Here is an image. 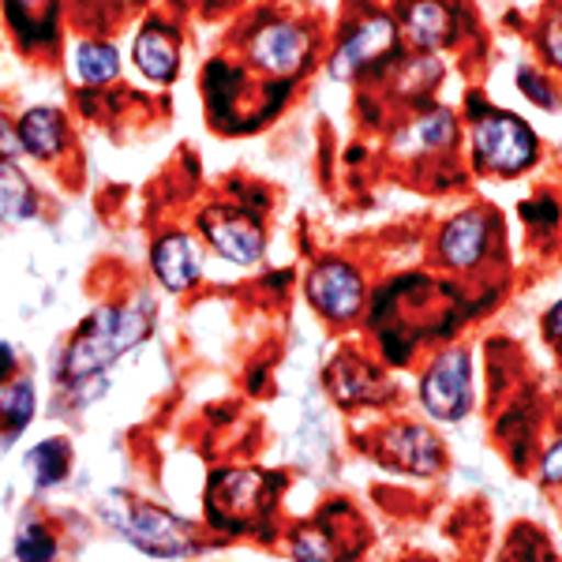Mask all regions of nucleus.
<instances>
[{
    "label": "nucleus",
    "mask_w": 562,
    "mask_h": 562,
    "mask_svg": "<svg viewBox=\"0 0 562 562\" xmlns=\"http://www.w3.org/2000/svg\"><path fill=\"white\" fill-rule=\"evenodd\" d=\"M0 150H15V139H12V132H8L4 121H0Z\"/></svg>",
    "instance_id": "nucleus-29"
},
{
    "label": "nucleus",
    "mask_w": 562,
    "mask_h": 562,
    "mask_svg": "<svg viewBox=\"0 0 562 562\" xmlns=\"http://www.w3.org/2000/svg\"><path fill=\"white\" fill-rule=\"evenodd\" d=\"M203 233L211 237L217 256L233 262H256L262 256V229L251 217L240 214H206Z\"/></svg>",
    "instance_id": "nucleus-8"
},
{
    "label": "nucleus",
    "mask_w": 562,
    "mask_h": 562,
    "mask_svg": "<svg viewBox=\"0 0 562 562\" xmlns=\"http://www.w3.org/2000/svg\"><path fill=\"white\" fill-rule=\"evenodd\" d=\"M307 49H312V38H307L304 26L281 23V20L267 23L256 38H251V57H256V65L274 71V76H296L307 60Z\"/></svg>",
    "instance_id": "nucleus-7"
},
{
    "label": "nucleus",
    "mask_w": 562,
    "mask_h": 562,
    "mask_svg": "<svg viewBox=\"0 0 562 562\" xmlns=\"http://www.w3.org/2000/svg\"><path fill=\"white\" fill-rule=\"evenodd\" d=\"M473 154L495 173H521L537 158V135L510 113H487L473 128Z\"/></svg>",
    "instance_id": "nucleus-4"
},
{
    "label": "nucleus",
    "mask_w": 562,
    "mask_h": 562,
    "mask_svg": "<svg viewBox=\"0 0 562 562\" xmlns=\"http://www.w3.org/2000/svg\"><path fill=\"white\" fill-rule=\"evenodd\" d=\"M439 251L450 267L458 270H469L484 259L487 251V222L480 214H461L454 222L442 229V240H439Z\"/></svg>",
    "instance_id": "nucleus-10"
},
{
    "label": "nucleus",
    "mask_w": 562,
    "mask_h": 562,
    "mask_svg": "<svg viewBox=\"0 0 562 562\" xmlns=\"http://www.w3.org/2000/svg\"><path fill=\"white\" fill-rule=\"evenodd\" d=\"M424 409L435 420H461L469 413V352L450 349L428 368L420 383Z\"/></svg>",
    "instance_id": "nucleus-5"
},
{
    "label": "nucleus",
    "mask_w": 562,
    "mask_h": 562,
    "mask_svg": "<svg viewBox=\"0 0 562 562\" xmlns=\"http://www.w3.org/2000/svg\"><path fill=\"white\" fill-rule=\"evenodd\" d=\"M53 551H57V543H53V537L38 521L23 525L20 537H15V555H20V562H49Z\"/></svg>",
    "instance_id": "nucleus-22"
},
{
    "label": "nucleus",
    "mask_w": 562,
    "mask_h": 562,
    "mask_svg": "<svg viewBox=\"0 0 562 562\" xmlns=\"http://www.w3.org/2000/svg\"><path fill=\"white\" fill-rule=\"evenodd\" d=\"M307 296L330 319H352L364 304V285H360V274L349 267V262H319L312 270V281H307Z\"/></svg>",
    "instance_id": "nucleus-6"
},
{
    "label": "nucleus",
    "mask_w": 562,
    "mask_h": 562,
    "mask_svg": "<svg viewBox=\"0 0 562 562\" xmlns=\"http://www.w3.org/2000/svg\"><path fill=\"white\" fill-rule=\"evenodd\" d=\"M518 87H521L525 94H529L537 105H551V102H555V98H551V90L543 87V79L537 76V71H529V68H525L521 76H518Z\"/></svg>",
    "instance_id": "nucleus-24"
},
{
    "label": "nucleus",
    "mask_w": 562,
    "mask_h": 562,
    "mask_svg": "<svg viewBox=\"0 0 562 562\" xmlns=\"http://www.w3.org/2000/svg\"><path fill=\"white\" fill-rule=\"evenodd\" d=\"M548 334H551L555 341H562V301L548 312Z\"/></svg>",
    "instance_id": "nucleus-27"
},
{
    "label": "nucleus",
    "mask_w": 562,
    "mask_h": 562,
    "mask_svg": "<svg viewBox=\"0 0 562 562\" xmlns=\"http://www.w3.org/2000/svg\"><path fill=\"white\" fill-rule=\"evenodd\" d=\"M20 143L34 158H53L65 147V121H60L57 109H31L20 121Z\"/></svg>",
    "instance_id": "nucleus-14"
},
{
    "label": "nucleus",
    "mask_w": 562,
    "mask_h": 562,
    "mask_svg": "<svg viewBox=\"0 0 562 562\" xmlns=\"http://www.w3.org/2000/svg\"><path fill=\"white\" fill-rule=\"evenodd\" d=\"M154 274L166 281V289H173V293L188 289L199 278V251H195V244L188 240V237H180V233H173V237H166V240H158V244H154Z\"/></svg>",
    "instance_id": "nucleus-11"
},
{
    "label": "nucleus",
    "mask_w": 562,
    "mask_h": 562,
    "mask_svg": "<svg viewBox=\"0 0 562 562\" xmlns=\"http://www.w3.org/2000/svg\"><path fill=\"white\" fill-rule=\"evenodd\" d=\"M105 514H109V521H113L135 548L147 551V555L177 559L195 548L192 529L180 518H173V514L158 510V506L135 503L128 495H113V498H105Z\"/></svg>",
    "instance_id": "nucleus-2"
},
{
    "label": "nucleus",
    "mask_w": 562,
    "mask_h": 562,
    "mask_svg": "<svg viewBox=\"0 0 562 562\" xmlns=\"http://www.w3.org/2000/svg\"><path fill=\"white\" fill-rule=\"evenodd\" d=\"M543 480H562V442L543 461Z\"/></svg>",
    "instance_id": "nucleus-26"
},
{
    "label": "nucleus",
    "mask_w": 562,
    "mask_h": 562,
    "mask_svg": "<svg viewBox=\"0 0 562 562\" xmlns=\"http://www.w3.org/2000/svg\"><path fill=\"white\" fill-rule=\"evenodd\" d=\"M394 45V23L386 20V15H375V20L360 23L357 31L349 34L346 42H341V49L334 53L330 60V71L334 76H352L357 68H364L368 60L383 57V53Z\"/></svg>",
    "instance_id": "nucleus-9"
},
{
    "label": "nucleus",
    "mask_w": 562,
    "mask_h": 562,
    "mask_svg": "<svg viewBox=\"0 0 562 562\" xmlns=\"http://www.w3.org/2000/svg\"><path fill=\"white\" fill-rule=\"evenodd\" d=\"M31 473H34V484L38 487H49V484H60L71 469V447L65 439H45L42 447L31 450Z\"/></svg>",
    "instance_id": "nucleus-18"
},
{
    "label": "nucleus",
    "mask_w": 562,
    "mask_h": 562,
    "mask_svg": "<svg viewBox=\"0 0 562 562\" xmlns=\"http://www.w3.org/2000/svg\"><path fill=\"white\" fill-rule=\"evenodd\" d=\"M450 135H454V116L447 113V109H435L431 116H424V121H416L409 135H405V147H424V150H435L442 147V143H450Z\"/></svg>",
    "instance_id": "nucleus-20"
},
{
    "label": "nucleus",
    "mask_w": 562,
    "mask_h": 562,
    "mask_svg": "<svg viewBox=\"0 0 562 562\" xmlns=\"http://www.w3.org/2000/svg\"><path fill=\"white\" fill-rule=\"evenodd\" d=\"M147 330H150L147 304L128 307V312H109V307L94 312L83 326H79L76 341H71V349H68V360H65L68 379H87V375H94V371L109 368Z\"/></svg>",
    "instance_id": "nucleus-1"
},
{
    "label": "nucleus",
    "mask_w": 562,
    "mask_h": 562,
    "mask_svg": "<svg viewBox=\"0 0 562 562\" xmlns=\"http://www.w3.org/2000/svg\"><path fill=\"white\" fill-rule=\"evenodd\" d=\"M12 368H15V352H12V346H0V383H4V379L12 375Z\"/></svg>",
    "instance_id": "nucleus-28"
},
{
    "label": "nucleus",
    "mask_w": 562,
    "mask_h": 562,
    "mask_svg": "<svg viewBox=\"0 0 562 562\" xmlns=\"http://www.w3.org/2000/svg\"><path fill=\"white\" fill-rule=\"evenodd\" d=\"M76 76L83 83H109L116 76V49L102 42H83L76 49Z\"/></svg>",
    "instance_id": "nucleus-19"
},
{
    "label": "nucleus",
    "mask_w": 562,
    "mask_h": 562,
    "mask_svg": "<svg viewBox=\"0 0 562 562\" xmlns=\"http://www.w3.org/2000/svg\"><path fill=\"white\" fill-rule=\"evenodd\" d=\"M405 26H409L413 42L424 49H435L454 34V20L439 0H413L409 12H405Z\"/></svg>",
    "instance_id": "nucleus-15"
},
{
    "label": "nucleus",
    "mask_w": 562,
    "mask_h": 562,
    "mask_svg": "<svg viewBox=\"0 0 562 562\" xmlns=\"http://www.w3.org/2000/svg\"><path fill=\"white\" fill-rule=\"evenodd\" d=\"M278 476L267 473H214L211 492H206V510L217 529H233L244 532L256 521H262V514L270 510V498H274Z\"/></svg>",
    "instance_id": "nucleus-3"
},
{
    "label": "nucleus",
    "mask_w": 562,
    "mask_h": 562,
    "mask_svg": "<svg viewBox=\"0 0 562 562\" xmlns=\"http://www.w3.org/2000/svg\"><path fill=\"white\" fill-rule=\"evenodd\" d=\"M135 65L147 71L150 79H173L177 71V38L169 26L154 23L135 42Z\"/></svg>",
    "instance_id": "nucleus-13"
},
{
    "label": "nucleus",
    "mask_w": 562,
    "mask_h": 562,
    "mask_svg": "<svg viewBox=\"0 0 562 562\" xmlns=\"http://www.w3.org/2000/svg\"><path fill=\"white\" fill-rule=\"evenodd\" d=\"M34 416V386L31 383H15L12 390H8V397L0 402V420H4V431L20 435L26 424H31Z\"/></svg>",
    "instance_id": "nucleus-21"
},
{
    "label": "nucleus",
    "mask_w": 562,
    "mask_h": 562,
    "mask_svg": "<svg viewBox=\"0 0 562 562\" xmlns=\"http://www.w3.org/2000/svg\"><path fill=\"white\" fill-rule=\"evenodd\" d=\"M293 555L301 559V562H334V551H330V543H326V537L319 529H307L296 537L293 543Z\"/></svg>",
    "instance_id": "nucleus-23"
},
{
    "label": "nucleus",
    "mask_w": 562,
    "mask_h": 562,
    "mask_svg": "<svg viewBox=\"0 0 562 562\" xmlns=\"http://www.w3.org/2000/svg\"><path fill=\"white\" fill-rule=\"evenodd\" d=\"M8 20L23 42L53 38V20H57V0H8Z\"/></svg>",
    "instance_id": "nucleus-16"
},
{
    "label": "nucleus",
    "mask_w": 562,
    "mask_h": 562,
    "mask_svg": "<svg viewBox=\"0 0 562 562\" xmlns=\"http://www.w3.org/2000/svg\"><path fill=\"white\" fill-rule=\"evenodd\" d=\"M386 450L394 454L397 465L413 469V473H435L439 469V442L424 428H397L386 435Z\"/></svg>",
    "instance_id": "nucleus-12"
},
{
    "label": "nucleus",
    "mask_w": 562,
    "mask_h": 562,
    "mask_svg": "<svg viewBox=\"0 0 562 562\" xmlns=\"http://www.w3.org/2000/svg\"><path fill=\"white\" fill-rule=\"evenodd\" d=\"M34 211H38V203H34L26 177L12 161H0V222H23Z\"/></svg>",
    "instance_id": "nucleus-17"
},
{
    "label": "nucleus",
    "mask_w": 562,
    "mask_h": 562,
    "mask_svg": "<svg viewBox=\"0 0 562 562\" xmlns=\"http://www.w3.org/2000/svg\"><path fill=\"white\" fill-rule=\"evenodd\" d=\"M548 57L562 68V15H555L548 26Z\"/></svg>",
    "instance_id": "nucleus-25"
}]
</instances>
